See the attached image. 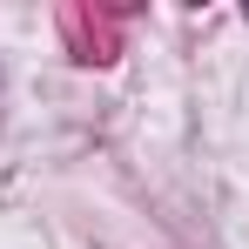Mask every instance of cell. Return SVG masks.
<instances>
[{"instance_id": "cell-1", "label": "cell", "mask_w": 249, "mask_h": 249, "mask_svg": "<svg viewBox=\"0 0 249 249\" xmlns=\"http://www.w3.org/2000/svg\"><path fill=\"white\" fill-rule=\"evenodd\" d=\"M68 34H81V61H108V54H115V27H108V20L68 14Z\"/></svg>"}]
</instances>
